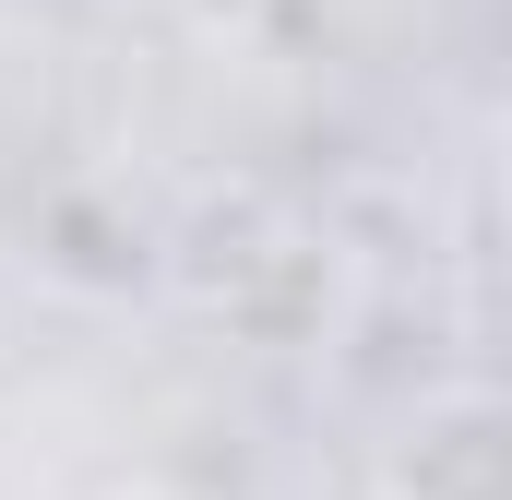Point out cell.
I'll return each instance as SVG.
<instances>
[{"mask_svg": "<svg viewBox=\"0 0 512 500\" xmlns=\"http://www.w3.org/2000/svg\"><path fill=\"white\" fill-rule=\"evenodd\" d=\"M393 500H512V417L501 393H429L417 417H405V441H393L382 465Z\"/></svg>", "mask_w": 512, "mask_h": 500, "instance_id": "6da1fadb", "label": "cell"}]
</instances>
